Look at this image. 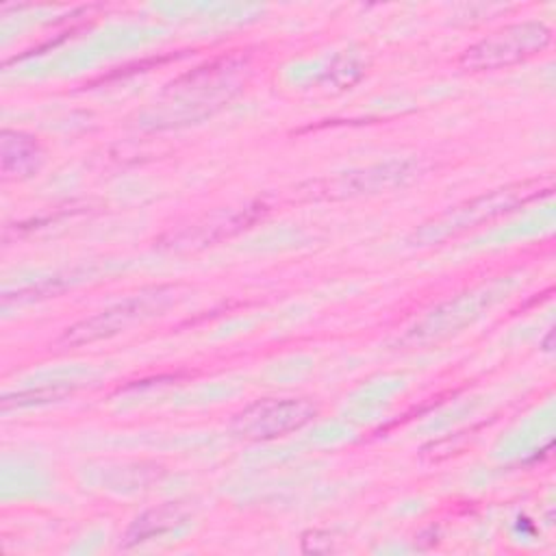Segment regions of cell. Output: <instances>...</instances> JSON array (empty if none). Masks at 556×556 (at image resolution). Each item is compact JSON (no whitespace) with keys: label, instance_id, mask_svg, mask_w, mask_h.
<instances>
[{"label":"cell","instance_id":"6da1fadb","mask_svg":"<svg viewBox=\"0 0 556 556\" xmlns=\"http://www.w3.org/2000/svg\"><path fill=\"white\" fill-rule=\"evenodd\" d=\"M549 28L539 22L508 26L482 43L469 48L463 56L467 67H502L541 52L549 43Z\"/></svg>","mask_w":556,"mask_h":556},{"label":"cell","instance_id":"7a4b0ae2","mask_svg":"<svg viewBox=\"0 0 556 556\" xmlns=\"http://www.w3.org/2000/svg\"><path fill=\"white\" fill-rule=\"evenodd\" d=\"M311 415V406L306 402H293V400H269L263 404H256L241 413L237 421H241V432L245 437H276L285 430L298 428L302 421H306Z\"/></svg>","mask_w":556,"mask_h":556}]
</instances>
